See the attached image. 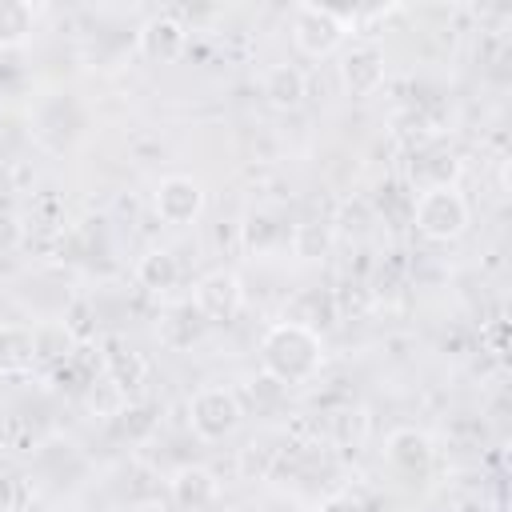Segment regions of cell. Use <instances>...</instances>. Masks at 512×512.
Returning <instances> with one entry per match:
<instances>
[{"mask_svg":"<svg viewBox=\"0 0 512 512\" xmlns=\"http://www.w3.org/2000/svg\"><path fill=\"white\" fill-rule=\"evenodd\" d=\"M260 376H268L280 388L312 384L324 372V340L312 324L300 320H276L260 336Z\"/></svg>","mask_w":512,"mask_h":512,"instance_id":"6da1fadb","label":"cell"},{"mask_svg":"<svg viewBox=\"0 0 512 512\" xmlns=\"http://www.w3.org/2000/svg\"><path fill=\"white\" fill-rule=\"evenodd\" d=\"M472 204L456 184H424L412 200V228L428 244H452L468 232Z\"/></svg>","mask_w":512,"mask_h":512,"instance_id":"7a4b0ae2","label":"cell"},{"mask_svg":"<svg viewBox=\"0 0 512 512\" xmlns=\"http://www.w3.org/2000/svg\"><path fill=\"white\" fill-rule=\"evenodd\" d=\"M356 28V12L324 8V4H296L292 8V44L308 60H328L332 52L344 48V40Z\"/></svg>","mask_w":512,"mask_h":512,"instance_id":"3957f363","label":"cell"},{"mask_svg":"<svg viewBox=\"0 0 512 512\" xmlns=\"http://www.w3.org/2000/svg\"><path fill=\"white\" fill-rule=\"evenodd\" d=\"M240 420H244V404L240 392L228 384H204L188 396V428L204 444L228 440L240 428Z\"/></svg>","mask_w":512,"mask_h":512,"instance_id":"277c9868","label":"cell"},{"mask_svg":"<svg viewBox=\"0 0 512 512\" xmlns=\"http://www.w3.org/2000/svg\"><path fill=\"white\" fill-rule=\"evenodd\" d=\"M192 308L204 316V324H228L244 308V284L232 268H212L192 288Z\"/></svg>","mask_w":512,"mask_h":512,"instance_id":"5b68a950","label":"cell"},{"mask_svg":"<svg viewBox=\"0 0 512 512\" xmlns=\"http://www.w3.org/2000/svg\"><path fill=\"white\" fill-rule=\"evenodd\" d=\"M204 200H208L204 184H200L196 176H184V172H172V176H164V180L152 188V212H156L164 224H172V228L196 224L200 212H204Z\"/></svg>","mask_w":512,"mask_h":512,"instance_id":"8992f818","label":"cell"},{"mask_svg":"<svg viewBox=\"0 0 512 512\" xmlns=\"http://www.w3.org/2000/svg\"><path fill=\"white\" fill-rule=\"evenodd\" d=\"M336 68H340L344 92L356 96V100H364V96L380 92V84H384V76H388V56H384L380 44L360 40V44H352V48L340 52V64H336Z\"/></svg>","mask_w":512,"mask_h":512,"instance_id":"52a82bcc","label":"cell"},{"mask_svg":"<svg viewBox=\"0 0 512 512\" xmlns=\"http://www.w3.org/2000/svg\"><path fill=\"white\" fill-rule=\"evenodd\" d=\"M188 48V24L176 12H152L136 28V52L152 64H176Z\"/></svg>","mask_w":512,"mask_h":512,"instance_id":"ba28073f","label":"cell"},{"mask_svg":"<svg viewBox=\"0 0 512 512\" xmlns=\"http://www.w3.org/2000/svg\"><path fill=\"white\" fill-rule=\"evenodd\" d=\"M384 460H388L396 472H404V476H420V472L432 468L436 444H432V436H428L424 428L400 424V428H392V432L384 436Z\"/></svg>","mask_w":512,"mask_h":512,"instance_id":"9c48e42d","label":"cell"},{"mask_svg":"<svg viewBox=\"0 0 512 512\" xmlns=\"http://www.w3.org/2000/svg\"><path fill=\"white\" fill-rule=\"evenodd\" d=\"M168 496H172L176 508L200 512V508L216 504L220 480H216V472L204 468V464H180V468H172V476H168Z\"/></svg>","mask_w":512,"mask_h":512,"instance_id":"30bf717a","label":"cell"},{"mask_svg":"<svg viewBox=\"0 0 512 512\" xmlns=\"http://www.w3.org/2000/svg\"><path fill=\"white\" fill-rule=\"evenodd\" d=\"M260 96L280 112H296L308 96V76L296 64H268L260 76Z\"/></svg>","mask_w":512,"mask_h":512,"instance_id":"8fae6325","label":"cell"},{"mask_svg":"<svg viewBox=\"0 0 512 512\" xmlns=\"http://www.w3.org/2000/svg\"><path fill=\"white\" fill-rule=\"evenodd\" d=\"M100 360H104V376H108L124 396H132V392L144 388V380H148V360H144L136 348H128L124 340H104Z\"/></svg>","mask_w":512,"mask_h":512,"instance_id":"7c38bea8","label":"cell"},{"mask_svg":"<svg viewBox=\"0 0 512 512\" xmlns=\"http://www.w3.org/2000/svg\"><path fill=\"white\" fill-rule=\"evenodd\" d=\"M36 368V328L0 324V376H24Z\"/></svg>","mask_w":512,"mask_h":512,"instance_id":"4fadbf2b","label":"cell"},{"mask_svg":"<svg viewBox=\"0 0 512 512\" xmlns=\"http://www.w3.org/2000/svg\"><path fill=\"white\" fill-rule=\"evenodd\" d=\"M136 284L144 288V292H156V296H164V292H172L176 284H180V260H176V252L172 248H148L140 260H136Z\"/></svg>","mask_w":512,"mask_h":512,"instance_id":"5bb4252c","label":"cell"},{"mask_svg":"<svg viewBox=\"0 0 512 512\" xmlns=\"http://www.w3.org/2000/svg\"><path fill=\"white\" fill-rule=\"evenodd\" d=\"M288 224H280V216L272 212H248L244 224H240V252H252V256H268L272 248L288 244Z\"/></svg>","mask_w":512,"mask_h":512,"instance_id":"9a60e30c","label":"cell"},{"mask_svg":"<svg viewBox=\"0 0 512 512\" xmlns=\"http://www.w3.org/2000/svg\"><path fill=\"white\" fill-rule=\"evenodd\" d=\"M332 244H336V228L324 224V220H300V224H292V232H288V248H292V256L304 260V264L324 260V256L332 252Z\"/></svg>","mask_w":512,"mask_h":512,"instance_id":"2e32d148","label":"cell"},{"mask_svg":"<svg viewBox=\"0 0 512 512\" xmlns=\"http://www.w3.org/2000/svg\"><path fill=\"white\" fill-rule=\"evenodd\" d=\"M40 20V4L28 0H0V48H20L32 40Z\"/></svg>","mask_w":512,"mask_h":512,"instance_id":"e0dca14e","label":"cell"},{"mask_svg":"<svg viewBox=\"0 0 512 512\" xmlns=\"http://www.w3.org/2000/svg\"><path fill=\"white\" fill-rule=\"evenodd\" d=\"M204 332V316L192 308V304H176L164 320H160V340L168 348H188L192 340H200Z\"/></svg>","mask_w":512,"mask_h":512,"instance_id":"ac0fdd59","label":"cell"},{"mask_svg":"<svg viewBox=\"0 0 512 512\" xmlns=\"http://www.w3.org/2000/svg\"><path fill=\"white\" fill-rule=\"evenodd\" d=\"M368 428H372L368 412L364 408H352V404L348 408H336L328 416V436H332L336 448H360L368 440Z\"/></svg>","mask_w":512,"mask_h":512,"instance_id":"d6986e66","label":"cell"},{"mask_svg":"<svg viewBox=\"0 0 512 512\" xmlns=\"http://www.w3.org/2000/svg\"><path fill=\"white\" fill-rule=\"evenodd\" d=\"M72 352H76V340H72V332L64 328V320L36 328V364H52V368H56V364H64Z\"/></svg>","mask_w":512,"mask_h":512,"instance_id":"ffe728a7","label":"cell"},{"mask_svg":"<svg viewBox=\"0 0 512 512\" xmlns=\"http://www.w3.org/2000/svg\"><path fill=\"white\" fill-rule=\"evenodd\" d=\"M84 400H88V408L92 412H100V416H120L124 412V404H128V396L108 380V376H92L88 380V392H84Z\"/></svg>","mask_w":512,"mask_h":512,"instance_id":"44dd1931","label":"cell"},{"mask_svg":"<svg viewBox=\"0 0 512 512\" xmlns=\"http://www.w3.org/2000/svg\"><path fill=\"white\" fill-rule=\"evenodd\" d=\"M24 236H28L24 220H20L16 212H0V260H4V256H12V252H20Z\"/></svg>","mask_w":512,"mask_h":512,"instance_id":"7402d4cb","label":"cell"},{"mask_svg":"<svg viewBox=\"0 0 512 512\" xmlns=\"http://www.w3.org/2000/svg\"><path fill=\"white\" fill-rule=\"evenodd\" d=\"M316 512H364V500L360 496H352V492H332V496H324L320 500V508Z\"/></svg>","mask_w":512,"mask_h":512,"instance_id":"603a6c76","label":"cell"},{"mask_svg":"<svg viewBox=\"0 0 512 512\" xmlns=\"http://www.w3.org/2000/svg\"><path fill=\"white\" fill-rule=\"evenodd\" d=\"M20 504V488H16V476L0 468V512H16Z\"/></svg>","mask_w":512,"mask_h":512,"instance_id":"cb8c5ba5","label":"cell"},{"mask_svg":"<svg viewBox=\"0 0 512 512\" xmlns=\"http://www.w3.org/2000/svg\"><path fill=\"white\" fill-rule=\"evenodd\" d=\"M484 336L492 340V352H504V320H496V324H492Z\"/></svg>","mask_w":512,"mask_h":512,"instance_id":"d4e9b609","label":"cell"},{"mask_svg":"<svg viewBox=\"0 0 512 512\" xmlns=\"http://www.w3.org/2000/svg\"><path fill=\"white\" fill-rule=\"evenodd\" d=\"M0 164H4V152H0Z\"/></svg>","mask_w":512,"mask_h":512,"instance_id":"484cf974","label":"cell"}]
</instances>
